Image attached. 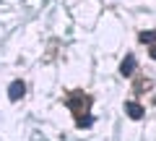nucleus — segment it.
Here are the masks:
<instances>
[{"label":"nucleus","mask_w":156,"mask_h":141,"mask_svg":"<svg viewBox=\"0 0 156 141\" xmlns=\"http://www.w3.org/2000/svg\"><path fill=\"white\" fill-rule=\"evenodd\" d=\"M133 71H135V58L128 55V58L122 60V65H120V73H122V76H130Z\"/></svg>","instance_id":"3"},{"label":"nucleus","mask_w":156,"mask_h":141,"mask_svg":"<svg viewBox=\"0 0 156 141\" xmlns=\"http://www.w3.org/2000/svg\"><path fill=\"white\" fill-rule=\"evenodd\" d=\"M23 91H26V86H23V81H13L11 86H8V99H21L23 97Z\"/></svg>","instance_id":"1"},{"label":"nucleus","mask_w":156,"mask_h":141,"mask_svg":"<svg viewBox=\"0 0 156 141\" xmlns=\"http://www.w3.org/2000/svg\"><path fill=\"white\" fill-rule=\"evenodd\" d=\"M125 113H128L133 120H140V118H143V107L135 105V102H128V105H125Z\"/></svg>","instance_id":"2"},{"label":"nucleus","mask_w":156,"mask_h":141,"mask_svg":"<svg viewBox=\"0 0 156 141\" xmlns=\"http://www.w3.org/2000/svg\"><path fill=\"white\" fill-rule=\"evenodd\" d=\"M154 39H156V34H154V32H143V34H140V42H143V45H151Z\"/></svg>","instance_id":"4"},{"label":"nucleus","mask_w":156,"mask_h":141,"mask_svg":"<svg viewBox=\"0 0 156 141\" xmlns=\"http://www.w3.org/2000/svg\"><path fill=\"white\" fill-rule=\"evenodd\" d=\"M151 58H154V60H156V39L151 42Z\"/></svg>","instance_id":"5"}]
</instances>
